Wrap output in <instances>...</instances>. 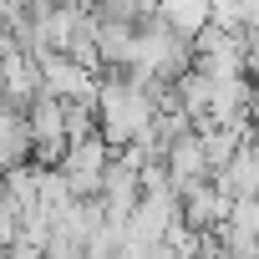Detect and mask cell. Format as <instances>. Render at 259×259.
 <instances>
[{
    "label": "cell",
    "mask_w": 259,
    "mask_h": 259,
    "mask_svg": "<svg viewBox=\"0 0 259 259\" xmlns=\"http://www.w3.org/2000/svg\"><path fill=\"white\" fill-rule=\"evenodd\" d=\"M31 163V133H26V117L0 107V178H6L11 168Z\"/></svg>",
    "instance_id": "3957f363"
},
{
    "label": "cell",
    "mask_w": 259,
    "mask_h": 259,
    "mask_svg": "<svg viewBox=\"0 0 259 259\" xmlns=\"http://www.w3.org/2000/svg\"><path fill=\"white\" fill-rule=\"evenodd\" d=\"M153 112H158V102H153L143 87H133L127 76H107V81L97 87V102H92L97 138H102L107 148H133L148 127H153Z\"/></svg>",
    "instance_id": "6da1fadb"
},
{
    "label": "cell",
    "mask_w": 259,
    "mask_h": 259,
    "mask_svg": "<svg viewBox=\"0 0 259 259\" xmlns=\"http://www.w3.org/2000/svg\"><path fill=\"white\" fill-rule=\"evenodd\" d=\"M107 163H112V148H107L102 138H87V143H71V148L61 153L56 173H61V183H66L71 198H97Z\"/></svg>",
    "instance_id": "7a4b0ae2"
}]
</instances>
